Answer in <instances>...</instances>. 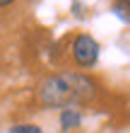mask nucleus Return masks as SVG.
Segmentation results:
<instances>
[{
    "label": "nucleus",
    "mask_w": 130,
    "mask_h": 133,
    "mask_svg": "<svg viewBox=\"0 0 130 133\" xmlns=\"http://www.w3.org/2000/svg\"><path fill=\"white\" fill-rule=\"evenodd\" d=\"M99 92L96 77H91L89 73L82 70H63V73H53L46 75L36 87V99L46 109H67V107H87L91 104Z\"/></svg>",
    "instance_id": "f257e3e1"
},
{
    "label": "nucleus",
    "mask_w": 130,
    "mask_h": 133,
    "mask_svg": "<svg viewBox=\"0 0 130 133\" xmlns=\"http://www.w3.org/2000/svg\"><path fill=\"white\" fill-rule=\"evenodd\" d=\"M70 56H72V63L80 70H89V68H94L99 63L101 46H99V41L89 32H80L70 41Z\"/></svg>",
    "instance_id": "f03ea898"
},
{
    "label": "nucleus",
    "mask_w": 130,
    "mask_h": 133,
    "mask_svg": "<svg viewBox=\"0 0 130 133\" xmlns=\"http://www.w3.org/2000/svg\"><path fill=\"white\" fill-rule=\"evenodd\" d=\"M82 123H85V114H82L77 107L60 109V114H58V126H60V131H63V133L77 131V128H82Z\"/></svg>",
    "instance_id": "7ed1b4c3"
},
{
    "label": "nucleus",
    "mask_w": 130,
    "mask_h": 133,
    "mask_svg": "<svg viewBox=\"0 0 130 133\" xmlns=\"http://www.w3.org/2000/svg\"><path fill=\"white\" fill-rule=\"evenodd\" d=\"M111 12L123 22V24H130V0H113L111 3Z\"/></svg>",
    "instance_id": "20e7f679"
},
{
    "label": "nucleus",
    "mask_w": 130,
    "mask_h": 133,
    "mask_svg": "<svg viewBox=\"0 0 130 133\" xmlns=\"http://www.w3.org/2000/svg\"><path fill=\"white\" fill-rule=\"evenodd\" d=\"M10 133H43V128L39 123H12L10 126Z\"/></svg>",
    "instance_id": "39448f33"
},
{
    "label": "nucleus",
    "mask_w": 130,
    "mask_h": 133,
    "mask_svg": "<svg viewBox=\"0 0 130 133\" xmlns=\"http://www.w3.org/2000/svg\"><path fill=\"white\" fill-rule=\"evenodd\" d=\"M72 12H75V17H85V10H82V3H80V0H75V3H72Z\"/></svg>",
    "instance_id": "423d86ee"
},
{
    "label": "nucleus",
    "mask_w": 130,
    "mask_h": 133,
    "mask_svg": "<svg viewBox=\"0 0 130 133\" xmlns=\"http://www.w3.org/2000/svg\"><path fill=\"white\" fill-rule=\"evenodd\" d=\"M17 0H0V10H5V7H12Z\"/></svg>",
    "instance_id": "0eeeda50"
}]
</instances>
